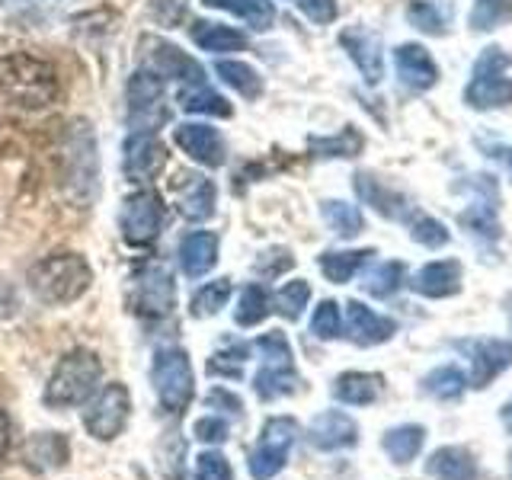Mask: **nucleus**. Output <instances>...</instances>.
<instances>
[{"label": "nucleus", "mask_w": 512, "mask_h": 480, "mask_svg": "<svg viewBox=\"0 0 512 480\" xmlns=\"http://www.w3.org/2000/svg\"><path fill=\"white\" fill-rule=\"evenodd\" d=\"M215 74H218L228 87H234L240 96H247V100H256V96L263 93V77H260V71H256L253 64H247V61L221 58V61L215 64Z\"/></svg>", "instance_id": "f704fd0d"}, {"label": "nucleus", "mask_w": 512, "mask_h": 480, "mask_svg": "<svg viewBox=\"0 0 512 480\" xmlns=\"http://www.w3.org/2000/svg\"><path fill=\"white\" fill-rule=\"evenodd\" d=\"M320 215H324L327 228H330L336 237H343V240L359 237V234L365 231V218H362V212H359L356 205L343 202V199H327L324 205H320Z\"/></svg>", "instance_id": "c9c22d12"}, {"label": "nucleus", "mask_w": 512, "mask_h": 480, "mask_svg": "<svg viewBox=\"0 0 512 480\" xmlns=\"http://www.w3.org/2000/svg\"><path fill=\"white\" fill-rule=\"evenodd\" d=\"M426 477L432 480H477V458L464 445H442L426 458Z\"/></svg>", "instance_id": "b1692460"}, {"label": "nucleus", "mask_w": 512, "mask_h": 480, "mask_svg": "<svg viewBox=\"0 0 512 480\" xmlns=\"http://www.w3.org/2000/svg\"><path fill=\"white\" fill-rule=\"evenodd\" d=\"M128 413H132V397H128L125 384H106V388L90 400V407L84 410V426L93 439L112 442L125 429Z\"/></svg>", "instance_id": "9b49d317"}, {"label": "nucleus", "mask_w": 512, "mask_h": 480, "mask_svg": "<svg viewBox=\"0 0 512 480\" xmlns=\"http://www.w3.org/2000/svg\"><path fill=\"white\" fill-rule=\"evenodd\" d=\"M423 442H426V429L420 423H404V426H394L384 432L381 448L394 464H410L423 452Z\"/></svg>", "instance_id": "c756f323"}, {"label": "nucleus", "mask_w": 512, "mask_h": 480, "mask_svg": "<svg viewBox=\"0 0 512 480\" xmlns=\"http://www.w3.org/2000/svg\"><path fill=\"white\" fill-rule=\"evenodd\" d=\"M509 68V55L503 48H484V55L477 58L471 84L464 90V103L474 109H496L512 103V80L506 77Z\"/></svg>", "instance_id": "0eeeda50"}, {"label": "nucleus", "mask_w": 512, "mask_h": 480, "mask_svg": "<svg viewBox=\"0 0 512 480\" xmlns=\"http://www.w3.org/2000/svg\"><path fill=\"white\" fill-rule=\"evenodd\" d=\"M189 13V0H151V16L160 26H180Z\"/></svg>", "instance_id": "3c124183"}, {"label": "nucleus", "mask_w": 512, "mask_h": 480, "mask_svg": "<svg viewBox=\"0 0 512 480\" xmlns=\"http://www.w3.org/2000/svg\"><path fill=\"white\" fill-rule=\"evenodd\" d=\"M394 68H397L400 84L410 87V90H429V87L439 80L436 61H432V55L426 52L423 45H416V42L397 45V52H394Z\"/></svg>", "instance_id": "6ab92c4d"}, {"label": "nucleus", "mask_w": 512, "mask_h": 480, "mask_svg": "<svg viewBox=\"0 0 512 480\" xmlns=\"http://www.w3.org/2000/svg\"><path fill=\"white\" fill-rule=\"evenodd\" d=\"M164 218H167L164 199H160L154 189L132 192V196L122 202V212H119V228H122L125 244L151 247L160 237V231H164Z\"/></svg>", "instance_id": "1a4fd4ad"}, {"label": "nucleus", "mask_w": 512, "mask_h": 480, "mask_svg": "<svg viewBox=\"0 0 512 480\" xmlns=\"http://www.w3.org/2000/svg\"><path fill=\"white\" fill-rule=\"evenodd\" d=\"M253 349L263 356V365H295L292 359V346H288L285 333L282 330H272L266 336H260V340L253 343Z\"/></svg>", "instance_id": "49530a36"}, {"label": "nucleus", "mask_w": 512, "mask_h": 480, "mask_svg": "<svg viewBox=\"0 0 512 480\" xmlns=\"http://www.w3.org/2000/svg\"><path fill=\"white\" fill-rule=\"evenodd\" d=\"M407 20L429 36H442L448 29V4H442V0H410Z\"/></svg>", "instance_id": "ea45409f"}, {"label": "nucleus", "mask_w": 512, "mask_h": 480, "mask_svg": "<svg viewBox=\"0 0 512 480\" xmlns=\"http://www.w3.org/2000/svg\"><path fill=\"white\" fill-rule=\"evenodd\" d=\"M151 384L160 407L167 413H183L196 397V375H192V362L186 352L176 346L157 349L151 362Z\"/></svg>", "instance_id": "39448f33"}, {"label": "nucleus", "mask_w": 512, "mask_h": 480, "mask_svg": "<svg viewBox=\"0 0 512 480\" xmlns=\"http://www.w3.org/2000/svg\"><path fill=\"white\" fill-rule=\"evenodd\" d=\"M125 103H128V125L135 132H154L170 122V106H167V90L164 80L151 71H135L128 77L125 87Z\"/></svg>", "instance_id": "423d86ee"}, {"label": "nucleus", "mask_w": 512, "mask_h": 480, "mask_svg": "<svg viewBox=\"0 0 512 480\" xmlns=\"http://www.w3.org/2000/svg\"><path fill=\"white\" fill-rule=\"evenodd\" d=\"M176 304V282L173 272L164 266H148L135 279V311L148 320L167 317Z\"/></svg>", "instance_id": "ddd939ff"}, {"label": "nucleus", "mask_w": 512, "mask_h": 480, "mask_svg": "<svg viewBox=\"0 0 512 480\" xmlns=\"http://www.w3.org/2000/svg\"><path fill=\"white\" fill-rule=\"evenodd\" d=\"M298 439V423L292 416H272L263 426L260 442L253 445V452L247 458V468L253 480H272L288 461V452Z\"/></svg>", "instance_id": "6e6552de"}, {"label": "nucleus", "mask_w": 512, "mask_h": 480, "mask_svg": "<svg viewBox=\"0 0 512 480\" xmlns=\"http://www.w3.org/2000/svg\"><path fill=\"white\" fill-rule=\"evenodd\" d=\"M272 311V298L263 285H247L244 292H240V301H237V311H234V320L237 327H256L263 324Z\"/></svg>", "instance_id": "4c0bfd02"}, {"label": "nucleus", "mask_w": 512, "mask_h": 480, "mask_svg": "<svg viewBox=\"0 0 512 480\" xmlns=\"http://www.w3.org/2000/svg\"><path fill=\"white\" fill-rule=\"evenodd\" d=\"M301 388V378L295 372V365H263L253 375V391L260 400H279L285 394H295Z\"/></svg>", "instance_id": "7c9ffc66"}, {"label": "nucleus", "mask_w": 512, "mask_h": 480, "mask_svg": "<svg viewBox=\"0 0 512 480\" xmlns=\"http://www.w3.org/2000/svg\"><path fill=\"white\" fill-rule=\"evenodd\" d=\"M64 189L84 208L96 199V180H100V157H96V135L84 119H77L64 132Z\"/></svg>", "instance_id": "20e7f679"}, {"label": "nucleus", "mask_w": 512, "mask_h": 480, "mask_svg": "<svg viewBox=\"0 0 512 480\" xmlns=\"http://www.w3.org/2000/svg\"><path fill=\"white\" fill-rule=\"evenodd\" d=\"M512 365V343L506 340H480L471 346V384L487 388V384L503 375Z\"/></svg>", "instance_id": "5701e85b"}, {"label": "nucleus", "mask_w": 512, "mask_h": 480, "mask_svg": "<svg viewBox=\"0 0 512 480\" xmlns=\"http://www.w3.org/2000/svg\"><path fill=\"white\" fill-rule=\"evenodd\" d=\"M61 80L45 58L13 52L0 58V103L16 109H45L58 100Z\"/></svg>", "instance_id": "f257e3e1"}, {"label": "nucleus", "mask_w": 512, "mask_h": 480, "mask_svg": "<svg viewBox=\"0 0 512 480\" xmlns=\"http://www.w3.org/2000/svg\"><path fill=\"white\" fill-rule=\"evenodd\" d=\"M138 48H141V68L157 74L160 80H180V84L205 80L202 64L196 58H189L180 45H173L160 36H144Z\"/></svg>", "instance_id": "9d476101"}, {"label": "nucleus", "mask_w": 512, "mask_h": 480, "mask_svg": "<svg viewBox=\"0 0 512 480\" xmlns=\"http://www.w3.org/2000/svg\"><path fill=\"white\" fill-rule=\"evenodd\" d=\"M218 247L221 240L215 231H192L183 237L180 244V266H183V276L189 279H202L205 272H212L218 263Z\"/></svg>", "instance_id": "393cba45"}, {"label": "nucleus", "mask_w": 512, "mask_h": 480, "mask_svg": "<svg viewBox=\"0 0 512 480\" xmlns=\"http://www.w3.org/2000/svg\"><path fill=\"white\" fill-rule=\"evenodd\" d=\"M356 192L365 205H372L378 215L391 218V221H407L413 212L410 199L404 196V192L391 189L388 183H381L372 173H356Z\"/></svg>", "instance_id": "aec40b11"}, {"label": "nucleus", "mask_w": 512, "mask_h": 480, "mask_svg": "<svg viewBox=\"0 0 512 480\" xmlns=\"http://www.w3.org/2000/svg\"><path fill=\"white\" fill-rule=\"evenodd\" d=\"M231 298V279H215V282H205L196 288V295H192L189 301V314L196 317V320H205V317H212L218 314L224 304H228Z\"/></svg>", "instance_id": "58836bf2"}, {"label": "nucleus", "mask_w": 512, "mask_h": 480, "mask_svg": "<svg viewBox=\"0 0 512 480\" xmlns=\"http://www.w3.org/2000/svg\"><path fill=\"white\" fill-rule=\"evenodd\" d=\"M404 282H407V266L400 260H388V263H378L365 276V292L375 298H391L404 288Z\"/></svg>", "instance_id": "e433bc0d"}, {"label": "nucleus", "mask_w": 512, "mask_h": 480, "mask_svg": "<svg viewBox=\"0 0 512 480\" xmlns=\"http://www.w3.org/2000/svg\"><path fill=\"white\" fill-rule=\"evenodd\" d=\"M407 228H410V237L416 240V244H423L429 250L445 247L448 240H452V234H448L445 224L436 221V218H429V215H410L407 218Z\"/></svg>", "instance_id": "37998d69"}, {"label": "nucleus", "mask_w": 512, "mask_h": 480, "mask_svg": "<svg viewBox=\"0 0 512 480\" xmlns=\"http://www.w3.org/2000/svg\"><path fill=\"white\" fill-rule=\"evenodd\" d=\"M340 45L349 52V58L356 61L365 84H378L384 77V55H381V39L375 32H368L362 26H349L340 32Z\"/></svg>", "instance_id": "a211bd4d"}, {"label": "nucleus", "mask_w": 512, "mask_h": 480, "mask_svg": "<svg viewBox=\"0 0 512 480\" xmlns=\"http://www.w3.org/2000/svg\"><path fill=\"white\" fill-rule=\"evenodd\" d=\"M122 170L132 183H151L167 170V144L154 132H132L122 148Z\"/></svg>", "instance_id": "f8f14e48"}, {"label": "nucleus", "mask_w": 512, "mask_h": 480, "mask_svg": "<svg viewBox=\"0 0 512 480\" xmlns=\"http://www.w3.org/2000/svg\"><path fill=\"white\" fill-rule=\"evenodd\" d=\"M173 141H176V148H180L186 157H192L196 164L208 167V170H215L224 164V138L215 125H205V122H183V125H176L173 128Z\"/></svg>", "instance_id": "4468645a"}, {"label": "nucleus", "mask_w": 512, "mask_h": 480, "mask_svg": "<svg viewBox=\"0 0 512 480\" xmlns=\"http://www.w3.org/2000/svg\"><path fill=\"white\" fill-rule=\"evenodd\" d=\"M487 192H496L493 176H480V196L468 208H464L458 218L471 234L496 240V237H500V221H496V196L487 199Z\"/></svg>", "instance_id": "bb28decb"}, {"label": "nucleus", "mask_w": 512, "mask_h": 480, "mask_svg": "<svg viewBox=\"0 0 512 480\" xmlns=\"http://www.w3.org/2000/svg\"><path fill=\"white\" fill-rule=\"evenodd\" d=\"M384 391V378L375 372H343L340 378L333 381V397L340 404L349 407H368L375 404Z\"/></svg>", "instance_id": "cd10ccee"}, {"label": "nucleus", "mask_w": 512, "mask_h": 480, "mask_svg": "<svg viewBox=\"0 0 512 480\" xmlns=\"http://www.w3.org/2000/svg\"><path fill=\"white\" fill-rule=\"evenodd\" d=\"M196 480H234V471L221 452H202L196 458Z\"/></svg>", "instance_id": "8fccbe9b"}, {"label": "nucleus", "mask_w": 512, "mask_h": 480, "mask_svg": "<svg viewBox=\"0 0 512 480\" xmlns=\"http://www.w3.org/2000/svg\"><path fill=\"white\" fill-rule=\"evenodd\" d=\"M68 458H71V445L61 432H32L23 445V461L36 474L58 471L68 464Z\"/></svg>", "instance_id": "412c9836"}, {"label": "nucleus", "mask_w": 512, "mask_h": 480, "mask_svg": "<svg viewBox=\"0 0 512 480\" xmlns=\"http://www.w3.org/2000/svg\"><path fill=\"white\" fill-rule=\"evenodd\" d=\"M103 365L96 359V352L90 349H71L58 359L52 378L45 384V407L48 410H68L84 404L93 397V391L100 388Z\"/></svg>", "instance_id": "7ed1b4c3"}, {"label": "nucleus", "mask_w": 512, "mask_h": 480, "mask_svg": "<svg viewBox=\"0 0 512 480\" xmlns=\"http://www.w3.org/2000/svg\"><path fill=\"white\" fill-rule=\"evenodd\" d=\"M205 404L212 407V410H218V407H224V410H231L234 416L244 410V404H240V397L237 394H231L228 388H215L212 394L205 397Z\"/></svg>", "instance_id": "5fc2aeb1"}, {"label": "nucleus", "mask_w": 512, "mask_h": 480, "mask_svg": "<svg viewBox=\"0 0 512 480\" xmlns=\"http://www.w3.org/2000/svg\"><path fill=\"white\" fill-rule=\"evenodd\" d=\"M250 356V346H231L212 356L208 362V375H221V378H240L244 375V362Z\"/></svg>", "instance_id": "de8ad7c7"}, {"label": "nucleus", "mask_w": 512, "mask_h": 480, "mask_svg": "<svg viewBox=\"0 0 512 480\" xmlns=\"http://www.w3.org/2000/svg\"><path fill=\"white\" fill-rule=\"evenodd\" d=\"M397 333V320L384 317L378 311H372L362 301H349L346 304V336L356 346H378L388 343Z\"/></svg>", "instance_id": "f3484780"}, {"label": "nucleus", "mask_w": 512, "mask_h": 480, "mask_svg": "<svg viewBox=\"0 0 512 480\" xmlns=\"http://www.w3.org/2000/svg\"><path fill=\"white\" fill-rule=\"evenodd\" d=\"M372 256L375 250H327V253H320L317 266L333 285H346Z\"/></svg>", "instance_id": "2f4dec72"}, {"label": "nucleus", "mask_w": 512, "mask_h": 480, "mask_svg": "<svg viewBox=\"0 0 512 480\" xmlns=\"http://www.w3.org/2000/svg\"><path fill=\"white\" fill-rule=\"evenodd\" d=\"M509 474H512V452H509Z\"/></svg>", "instance_id": "bf43d9fd"}, {"label": "nucleus", "mask_w": 512, "mask_h": 480, "mask_svg": "<svg viewBox=\"0 0 512 480\" xmlns=\"http://www.w3.org/2000/svg\"><path fill=\"white\" fill-rule=\"evenodd\" d=\"M461 276H464V269L458 260H436L416 272L410 285H413V292H420L423 298H452L461 292Z\"/></svg>", "instance_id": "4be33fe9"}, {"label": "nucleus", "mask_w": 512, "mask_h": 480, "mask_svg": "<svg viewBox=\"0 0 512 480\" xmlns=\"http://www.w3.org/2000/svg\"><path fill=\"white\" fill-rule=\"evenodd\" d=\"M10 452V416L7 410H0V458Z\"/></svg>", "instance_id": "6e6d98bb"}, {"label": "nucleus", "mask_w": 512, "mask_h": 480, "mask_svg": "<svg viewBox=\"0 0 512 480\" xmlns=\"http://www.w3.org/2000/svg\"><path fill=\"white\" fill-rule=\"evenodd\" d=\"M308 148L317 157H356L362 151V135L356 132L352 125H346L340 135H330V138H311Z\"/></svg>", "instance_id": "79ce46f5"}, {"label": "nucleus", "mask_w": 512, "mask_h": 480, "mask_svg": "<svg viewBox=\"0 0 512 480\" xmlns=\"http://www.w3.org/2000/svg\"><path fill=\"white\" fill-rule=\"evenodd\" d=\"M506 20H512V0H477L471 10L474 29H496Z\"/></svg>", "instance_id": "c03bdc74"}, {"label": "nucleus", "mask_w": 512, "mask_h": 480, "mask_svg": "<svg viewBox=\"0 0 512 480\" xmlns=\"http://www.w3.org/2000/svg\"><path fill=\"white\" fill-rule=\"evenodd\" d=\"M292 4L308 13L314 23H333L336 20V4L333 0H292Z\"/></svg>", "instance_id": "864d4df0"}, {"label": "nucleus", "mask_w": 512, "mask_h": 480, "mask_svg": "<svg viewBox=\"0 0 512 480\" xmlns=\"http://www.w3.org/2000/svg\"><path fill=\"white\" fill-rule=\"evenodd\" d=\"M295 266V256H292V250H285V247H272V250H266V253H260L256 256V276H269V279H276V276H282V272H288Z\"/></svg>", "instance_id": "09e8293b"}, {"label": "nucleus", "mask_w": 512, "mask_h": 480, "mask_svg": "<svg viewBox=\"0 0 512 480\" xmlns=\"http://www.w3.org/2000/svg\"><path fill=\"white\" fill-rule=\"evenodd\" d=\"M208 10H224L234 13L237 20H244L250 29H269L276 23V10H272L269 0H202Z\"/></svg>", "instance_id": "473e14b6"}, {"label": "nucleus", "mask_w": 512, "mask_h": 480, "mask_svg": "<svg viewBox=\"0 0 512 480\" xmlns=\"http://www.w3.org/2000/svg\"><path fill=\"white\" fill-rule=\"evenodd\" d=\"M506 167H509V170H512V148H509V151H506Z\"/></svg>", "instance_id": "13d9d810"}, {"label": "nucleus", "mask_w": 512, "mask_h": 480, "mask_svg": "<svg viewBox=\"0 0 512 480\" xmlns=\"http://www.w3.org/2000/svg\"><path fill=\"white\" fill-rule=\"evenodd\" d=\"M192 432H196L199 442H224L228 439V423L221 420V416H202V420H196V426H192Z\"/></svg>", "instance_id": "603ef678"}, {"label": "nucleus", "mask_w": 512, "mask_h": 480, "mask_svg": "<svg viewBox=\"0 0 512 480\" xmlns=\"http://www.w3.org/2000/svg\"><path fill=\"white\" fill-rule=\"evenodd\" d=\"M176 103L186 112H199V116H221L228 119L231 116V103L224 100L218 90H212L205 84V80H192V84H183L176 90Z\"/></svg>", "instance_id": "c85d7f7f"}, {"label": "nucleus", "mask_w": 512, "mask_h": 480, "mask_svg": "<svg viewBox=\"0 0 512 480\" xmlns=\"http://www.w3.org/2000/svg\"><path fill=\"white\" fill-rule=\"evenodd\" d=\"M311 333L317 336V340H336V336L343 333L340 304H336V301H320L314 317H311Z\"/></svg>", "instance_id": "a18cd8bd"}, {"label": "nucleus", "mask_w": 512, "mask_h": 480, "mask_svg": "<svg viewBox=\"0 0 512 480\" xmlns=\"http://www.w3.org/2000/svg\"><path fill=\"white\" fill-rule=\"evenodd\" d=\"M500 420H503V426L512 432V397H509L506 404H503V410H500Z\"/></svg>", "instance_id": "4d7b16f0"}, {"label": "nucleus", "mask_w": 512, "mask_h": 480, "mask_svg": "<svg viewBox=\"0 0 512 480\" xmlns=\"http://www.w3.org/2000/svg\"><path fill=\"white\" fill-rule=\"evenodd\" d=\"M308 442L317 452H343L359 442V423L343 410H324L308 426Z\"/></svg>", "instance_id": "dca6fc26"}, {"label": "nucleus", "mask_w": 512, "mask_h": 480, "mask_svg": "<svg viewBox=\"0 0 512 480\" xmlns=\"http://www.w3.org/2000/svg\"><path fill=\"white\" fill-rule=\"evenodd\" d=\"M308 301H311V285L304 279H295L272 295V311H279L285 320H298L304 308H308Z\"/></svg>", "instance_id": "a19ab883"}, {"label": "nucleus", "mask_w": 512, "mask_h": 480, "mask_svg": "<svg viewBox=\"0 0 512 480\" xmlns=\"http://www.w3.org/2000/svg\"><path fill=\"white\" fill-rule=\"evenodd\" d=\"M176 212L186 221H208L215 215V199L218 189L215 183L202 173H176V180L170 183Z\"/></svg>", "instance_id": "2eb2a0df"}, {"label": "nucleus", "mask_w": 512, "mask_h": 480, "mask_svg": "<svg viewBox=\"0 0 512 480\" xmlns=\"http://www.w3.org/2000/svg\"><path fill=\"white\" fill-rule=\"evenodd\" d=\"M189 36L202 52H212V55H231V52H244L247 48L244 32L234 26H224V23H212V20H192Z\"/></svg>", "instance_id": "a878e982"}, {"label": "nucleus", "mask_w": 512, "mask_h": 480, "mask_svg": "<svg viewBox=\"0 0 512 480\" xmlns=\"http://www.w3.org/2000/svg\"><path fill=\"white\" fill-rule=\"evenodd\" d=\"M32 295L42 304H74L93 282V269L80 253H52L39 260L26 276Z\"/></svg>", "instance_id": "f03ea898"}, {"label": "nucleus", "mask_w": 512, "mask_h": 480, "mask_svg": "<svg viewBox=\"0 0 512 480\" xmlns=\"http://www.w3.org/2000/svg\"><path fill=\"white\" fill-rule=\"evenodd\" d=\"M468 391V375L458 365H439L423 378V394L432 400H461Z\"/></svg>", "instance_id": "72a5a7b5"}]
</instances>
